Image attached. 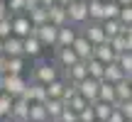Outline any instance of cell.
<instances>
[{"instance_id": "cell-1", "label": "cell", "mask_w": 132, "mask_h": 122, "mask_svg": "<svg viewBox=\"0 0 132 122\" xmlns=\"http://www.w3.org/2000/svg\"><path fill=\"white\" fill-rule=\"evenodd\" d=\"M59 66L54 64V61H42V59H37V64H34V81L37 83H44V85H49V83H54L56 78H61V73H59Z\"/></svg>"}, {"instance_id": "cell-2", "label": "cell", "mask_w": 132, "mask_h": 122, "mask_svg": "<svg viewBox=\"0 0 132 122\" xmlns=\"http://www.w3.org/2000/svg\"><path fill=\"white\" fill-rule=\"evenodd\" d=\"M66 12H69V22L73 24V27H78V29L88 22V3H86V0L71 3L69 7H66Z\"/></svg>"}, {"instance_id": "cell-3", "label": "cell", "mask_w": 132, "mask_h": 122, "mask_svg": "<svg viewBox=\"0 0 132 122\" xmlns=\"http://www.w3.org/2000/svg\"><path fill=\"white\" fill-rule=\"evenodd\" d=\"M81 34H83V37L88 39L93 47H98V44L108 42V37H105V29H103V22H86L83 27H81Z\"/></svg>"}, {"instance_id": "cell-4", "label": "cell", "mask_w": 132, "mask_h": 122, "mask_svg": "<svg viewBox=\"0 0 132 122\" xmlns=\"http://www.w3.org/2000/svg\"><path fill=\"white\" fill-rule=\"evenodd\" d=\"M12 34H15V37H20V39H27V37H32V34H34V24L29 22V17L24 12L12 15Z\"/></svg>"}, {"instance_id": "cell-5", "label": "cell", "mask_w": 132, "mask_h": 122, "mask_svg": "<svg viewBox=\"0 0 132 122\" xmlns=\"http://www.w3.org/2000/svg\"><path fill=\"white\" fill-rule=\"evenodd\" d=\"M34 37L44 44V47H56V39H59V27H54L52 22L42 24V27H34Z\"/></svg>"}, {"instance_id": "cell-6", "label": "cell", "mask_w": 132, "mask_h": 122, "mask_svg": "<svg viewBox=\"0 0 132 122\" xmlns=\"http://www.w3.org/2000/svg\"><path fill=\"white\" fill-rule=\"evenodd\" d=\"M27 85H29V81L24 76H5V93L10 98H22Z\"/></svg>"}, {"instance_id": "cell-7", "label": "cell", "mask_w": 132, "mask_h": 122, "mask_svg": "<svg viewBox=\"0 0 132 122\" xmlns=\"http://www.w3.org/2000/svg\"><path fill=\"white\" fill-rule=\"evenodd\" d=\"M22 98L29 100V103H47V100H49L47 85H44V83H37V81H32V83L27 85V90L22 93Z\"/></svg>"}, {"instance_id": "cell-8", "label": "cell", "mask_w": 132, "mask_h": 122, "mask_svg": "<svg viewBox=\"0 0 132 122\" xmlns=\"http://www.w3.org/2000/svg\"><path fill=\"white\" fill-rule=\"evenodd\" d=\"M81 29L73 27V24H66V27H59V39H56V47L54 49H66V47H73V42L78 39Z\"/></svg>"}, {"instance_id": "cell-9", "label": "cell", "mask_w": 132, "mask_h": 122, "mask_svg": "<svg viewBox=\"0 0 132 122\" xmlns=\"http://www.w3.org/2000/svg\"><path fill=\"white\" fill-rule=\"evenodd\" d=\"M76 88H78V93L83 95L88 103H95V100H98V93H100V81L86 78V81H81V83H76Z\"/></svg>"}, {"instance_id": "cell-10", "label": "cell", "mask_w": 132, "mask_h": 122, "mask_svg": "<svg viewBox=\"0 0 132 122\" xmlns=\"http://www.w3.org/2000/svg\"><path fill=\"white\" fill-rule=\"evenodd\" d=\"M54 51H56V59H54V64H56L61 71L71 68V66H76V64L81 61L78 56H76V51H73L71 47H66V49H54Z\"/></svg>"}, {"instance_id": "cell-11", "label": "cell", "mask_w": 132, "mask_h": 122, "mask_svg": "<svg viewBox=\"0 0 132 122\" xmlns=\"http://www.w3.org/2000/svg\"><path fill=\"white\" fill-rule=\"evenodd\" d=\"M64 78L69 81V83H81V81L88 78V61H78L76 66H71V68L64 71Z\"/></svg>"}, {"instance_id": "cell-12", "label": "cell", "mask_w": 132, "mask_h": 122, "mask_svg": "<svg viewBox=\"0 0 132 122\" xmlns=\"http://www.w3.org/2000/svg\"><path fill=\"white\" fill-rule=\"evenodd\" d=\"M71 49L76 51V56H78L81 61H90V59H93V49L95 47L83 37V34H78V39L73 42V47H71Z\"/></svg>"}, {"instance_id": "cell-13", "label": "cell", "mask_w": 132, "mask_h": 122, "mask_svg": "<svg viewBox=\"0 0 132 122\" xmlns=\"http://www.w3.org/2000/svg\"><path fill=\"white\" fill-rule=\"evenodd\" d=\"M93 59L103 61V64L108 66V64H115V61H118V54L113 51V47H110V42H103V44H98V47L93 49Z\"/></svg>"}, {"instance_id": "cell-14", "label": "cell", "mask_w": 132, "mask_h": 122, "mask_svg": "<svg viewBox=\"0 0 132 122\" xmlns=\"http://www.w3.org/2000/svg\"><path fill=\"white\" fill-rule=\"evenodd\" d=\"M49 22L54 24V27H66V24H71L69 22V12H66V7L64 5H52L49 7Z\"/></svg>"}, {"instance_id": "cell-15", "label": "cell", "mask_w": 132, "mask_h": 122, "mask_svg": "<svg viewBox=\"0 0 132 122\" xmlns=\"http://www.w3.org/2000/svg\"><path fill=\"white\" fill-rule=\"evenodd\" d=\"M29 108H32V103L24 98H15V105H12V112H10V117L17 120V122H24L29 120Z\"/></svg>"}, {"instance_id": "cell-16", "label": "cell", "mask_w": 132, "mask_h": 122, "mask_svg": "<svg viewBox=\"0 0 132 122\" xmlns=\"http://www.w3.org/2000/svg\"><path fill=\"white\" fill-rule=\"evenodd\" d=\"M5 56H24V39L15 37V34L5 39Z\"/></svg>"}, {"instance_id": "cell-17", "label": "cell", "mask_w": 132, "mask_h": 122, "mask_svg": "<svg viewBox=\"0 0 132 122\" xmlns=\"http://www.w3.org/2000/svg\"><path fill=\"white\" fill-rule=\"evenodd\" d=\"M66 85H69V81L64 78H56L54 83L47 85V93H49V100H64V93H66Z\"/></svg>"}, {"instance_id": "cell-18", "label": "cell", "mask_w": 132, "mask_h": 122, "mask_svg": "<svg viewBox=\"0 0 132 122\" xmlns=\"http://www.w3.org/2000/svg\"><path fill=\"white\" fill-rule=\"evenodd\" d=\"M42 51H44V44L39 42L34 34L24 39V56H29V59H39V56H42Z\"/></svg>"}, {"instance_id": "cell-19", "label": "cell", "mask_w": 132, "mask_h": 122, "mask_svg": "<svg viewBox=\"0 0 132 122\" xmlns=\"http://www.w3.org/2000/svg\"><path fill=\"white\" fill-rule=\"evenodd\" d=\"M105 20V3L103 0H90L88 3V22H103Z\"/></svg>"}, {"instance_id": "cell-20", "label": "cell", "mask_w": 132, "mask_h": 122, "mask_svg": "<svg viewBox=\"0 0 132 122\" xmlns=\"http://www.w3.org/2000/svg\"><path fill=\"white\" fill-rule=\"evenodd\" d=\"M98 100H103V103H110V105L118 103V95H115V83H110V81H100Z\"/></svg>"}, {"instance_id": "cell-21", "label": "cell", "mask_w": 132, "mask_h": 122, "mask_svg": "<svg viewBox=\"0 0 132 122\" xmlns=\"http://www.w3.org/2000/svg\"><path fill=\"white\" fill-rule=\"evenodd\" d=\"M47 112H49V120H54V122H59L61 120V115H64V110L69 108V105L64 103V100H47Z\"/></svg>"}, {"instance_id": "cell-22", "label": "cell", "mask_w": 132, "mask_h": 122, "mask_svg": "<svg viewBox=\"0 0 132 122\" xmlns=\"http://www.w3.org/2000/svg\"><path fill=\"white\" fill-rule=\"evenodd\" d=\"M27 17H29V22L34 24V27H42V24H47L49 22V7H34L32 12H27Z\"/></svg>"}, {"instance_id": "cell-23", "label": "cell", "mask_w": 132, "mask_h": 122, "mask_svg": "<svg viewBox=\"0 0 132 122\" xmlns=\"http://www.w3.org/2000/svg\"><path fill=\"white\" fill-rule=\"evenodd\" d=\"M103 29H105L108 42H110L113 37H118V34H125V24L120 22V20H105V22H103Z\"/></svg>"}, {"instance_id": "cell-24", "label": "cell", "mask_w": 132, "mask_h": 122, "mask_svg": "<svg viewBox=\"0 0 132 122\" xmlns=\"http://www.w3.org/2000/svg\"><path fill=\"white\" fill-rule=\"evenodd\" d=\"M88 78L93 81H105V64L98 59H90L88 61Z\"/></svg>"}, {"instance_id": "cell-25", "label": "cell", "mask_w": 132, "mask_h": 122, "mask_svg": "<svg viewBox=\"0 0 132 122\" xmlns=\"http://www.w3.org/2000/svg\"><path fill=\"white\" fill-rule=\"evenodd\" d=\"M122 78H127V73H125V71L118 66V61L105 66V81H110V83H120Z\"/></svg>"}, {"instance_id": "cell-26", "label": "cell", "mask_w": 132, "mask_h": 122, "mask_svg": "<svg viewBox=\"0 0 132 122\" xmlns=\"http://www.w3.org/2000/svg\"><path fill=\"white\" fill-rule=\"evenodd\" d=\"M90 105H93V110H95V120H103V122H108V117L115 110L110 103H103V100H95V103H90Z\"/></svg>"}, {"instance_id": "cell-27", "label": "cell", "mask_w": 132, "mask_h": 122, "mask_svg": "<svg viewBox=\"0 0 132 122\" xmlns=\"http://www.w3.org/2000/svg\"><path fill=\"white\" fill-rule=\"evenodd\" d=\"M115 95H118V103H125V100H132V85L127 78H122L120 83H115Z\"/></svg>"}, {"instance_id": "cell-28", "label": "cell", "mask_w": 132, "mask_h": 122, "mask_svg": "<svg viewBox=\"0 0 132 122\" xmlns=\"http://www.w3.org/2000/svg\"><path fill=\"white\" fill-rule=\"evenodd\" d=\"M29 120L32 122H47L49 120L47 105L44 103H32V108H29Z\"/></svg>"}, {"instance_id": "cell-29", "label": "cell", "mask_w": 132, "mask_h": 122, "mask_svg": "<svg viewBox=\"0 0 132 122\" xmlns=\"http://www.w3.org/2000/svg\"><path fill=\"white\" fill-rule=\"evenodd\" d=\"M27 56H7V76H22Z\"/></svg>"}, {"instance_id": "cell-30", "label": "cell", "mask_w": 132, "mask_h": 122, "mask_svg": "<svg viewBox=\"0 0 132 122\" xmlns=\"http://www.w3.org/2000/svg\"><path fill=\"white\" fill-rule=\"evenodd\" d=\"M110 47H113V51L118 54H125V51H132L130 49V42H127V37H125V34H118V37H113L110 39Z\"/></svg>"}, {"instance_id": "cell-31", "label": "cell", "mask_w": 132, "mask_h": 122, "mask_svg": "<svg viewBox=\"0 0 132 122\" xmlns=\"http://www.w3.org/2000/svg\"><path fill=\"white\" fill-rule=\"evenodd\" d=\"M12 105H15V98H10L7 93H0V120L10 117V112H12Z\"/></svg>"}, {"instance_id": "cell-32", "label": "cell", "mask_w": 132, "mask_h": 122, "mask_svg": "<svg viewBox=\"0 0 132 122\" xmlns=\"http://www.w3.org/2000/svg\"><path fill=\"white\" fill-rule=\"evenodd\" d=\"M88 105H90V103H88V100H86V98H83L81 93H76L73 98L69 100V108H71V110H76V112H81V110H86Z\"/></svg>"}, {"instance_id": "cell-33", "label": "cell", "mask_w": 132, "mask_h": 122, "mask_svg": "<svg viewBox=\"0 0 132 122\" xmlns=\"http://www.w3.org/2000/svg\"><path fill=\"white\" fill-rule=\"evenodd\" d=\"M118 66H120V68H122L127 76H132V51L120 54V56H118Z\"/></svg>"}, {"instance_id": "cell-34", "label": "cell", "mask_w": 132, "mask_h": 122, "mask_svg": "<svg viewBox=\"0 0 132 122\" xmlns=\"http://www.w3.org/2000/svg\"><path fill=\"white\" fill-rule=\"evenodd\" d=\"M120 10H122V7H120L115 0H113V3H105V20H120ZM105 20H103V22H105Z\"/></svg>"}, {"instance_id": "cell-35", "label": "cell", "mask_w": 132, "mask_h": 122, "mask_svg": "<svg viewBox=\"0 0 132 122\" xmlns=\"http://www.w3.org/2000/svg\"><path fill=\"white\" fill-rule=\"evenodd\" d=\"M12 37V15H10L7 20H0V39H10Z\"/></svg>"}, {"instance_id": "cell-36", "label": "cell", "mask_w": 132, "mask_h": 122, "mask_svg": "<svg viewBox=\"0 0 132 122\" xmlns=\"http://www.w3.org/2000/svg\"><path fill=\"white\" fill-rule=\"evenodd\" d=\"M78 122H95V110H93V105H88L86 110H81V112H78Z\"/></svg>"}, {"instance_id": "cell-37", "label": "cell", "mask_w": 132, "mask_h": 122, "mask_svg": "<svg viewBox=\"0 0 132 122\" xmlns=\"http://www.w3.org/2000/svg\"><path fill=\"white\" fill-rule=\"evenodd\" d=\"M113 108H115V110H122V115H125V117L132 120V100H125V103H115Z\"/></svg>"}, {"instance_id": "cell-38", "label": "cell", "mask_w": 132, "mask_h": 122, "mask_svg": "<svg viewBox=\"0 0 132 122\" xmlns=\"http://www.w3.org/2000/svg\"><path fill=\"white\" fill-rule=\"evenodd\" d=\"M7 7H10V12H12V15L24 12V0H7Z\"/></svg>"}, {"instance_id": "cell-39", "label": "cell", "mask_w": 132, "mask_h": 122, "mask_svg": "<svg viewBox=\"0 0 132 122\" xmlns=\"http://www.w3.org/2000/svg\"><path fill=\"white\" fill-rule=\"evenodd\" d=\"M120 22H122V24H132V5H127V7L120 10Z\"/></svg>"}, {"instance_id": "cell-40", "label": "cell", "mask_w": 132, "mask_h": 122, "mask_svg": "<svg viewBox=\"0 0 132 122\" xmlns=\"http://www.w3.org/2000/svg\"><path fill=\"white\" fill-rule=\"evenodd\" d=\"M59 122H78V112H76V110H71V108H66Z\"/></svg>"}, {"instance_id": "cell-41", "label": "cell", "mask_w": 132, "mask_h": 122, "mask_svg": "<svg viewBox=\"0 0 132 122\" xmlns=\"http://www.w3.org/2000/svg\"><path fill=\"white\" fill-rule=\"evenodd\" d=\"M108 122H127V117L122 115V110H113V115L108 117Z\"/></svg>"}, {"instance_id": "cell-42", "label": "cell", "mask_w": 132, "mask_h": 122, "mask_svg": "<svg viewBox=\"0 0 132 122\" xmlns=\"http://www.w3.org/2000/svg\"><path fill=\"white\" fill-rule=\"evenodd\" d=\"M34 7H39V0H24V15L32 12Z\"/></svg>"}, {"instance_id": "cell-43", "label": "cell", "mask_w": 132, "mask_h": 122, "mask_svg": "<svg viewBox=\"0 0 132 122\" xmlns=\"http://www.w3.org/2000/svg\"><path fill=\"white\" fill-rule=\"evenodd\" d=\"M10 15H12V12H10V7H7V3H0V20H7Z\"/></svg>"}, {"instance_id": "cell-44", "label": "cell", "mask_w": 132, "mask_h": 122, "mask_svg": "<svg viewBox=\"0 0 132 122\" xmlns=\"http://www.w3.org/2000/svg\"><path fill=\"white\" fill-rule=\"evenodd\" d=\"M0 73H3V76H7V56H5V54L0 56Z\"/></svg>"}, {"instance_id": "cell-45", "label": "cell", "mask_w": 132, "mask_h": 122, "mask_svg": "<svg viewBox=\"0 0 132 122\" xmlns=\"http://www.w3.org/2000/svg\"><path fill=\"white\" fill-rule=\"evenodd\" d=\"M125 37L130 42V49H132V24H125Z\"/></svg>"}, {"instance_id": "cell-46", "label": "cell", "mask_w": 132, "mask_h": 122, "mask_svg": "<svg viewBox=\"0 0 132 122\" xmlns=\"http://www.w3.org/2000/svg\"><path fill=\"white\" fill-rule=\"evenodd\" d=\"M39 5L42 7H52V5H56V0H39Z\"/></svg>"}, {"instance_id": "cell-47", "label": "cell", "mask_w": 132, "mask_h": 122, "mask_svg": "<svg viewBox=\"0 0 132 122\" xmlns=\"http://www.w3.org/2000/svg\"><path fill=\"white\" fill-rule=\"evenodd\" d=\"M115 3H118L120 7H127V5H132V0H115Z\"/></svg>"}, {"instance_id": "cell-48", "label": "cell", "mask_w": 132, "mask_h": 122, "mask_svg": "<svg viewBox=\"0 0 132 122\" xmlns=\"http://www.w3.org/2000/svg\"><path fill=\"white\" fill-rule=\"evenodd\" d=\"M0 93H5V76L0 73Z\"/></svg>"}, {"instance_id": "cell-49", "label": "cell", "mask_w": 132, "mask_h": 122, "mask_svg": "<svg viewBox=\"0 0 132 122\" xmlns=\"http://www.w3.org/2000/svg\"><path fill=\"white\" fill-rule=\"evenodd\" d=\"M56 3H59V5H64V7H69V5H71V3H76V0H56Z\"/></svg>"}, {"instance_id": "cell-50", "label": "cell", "mask_w": 132, "mask_h": 122, "mask_svg": "<svg viewBox=\"0 0 132 122\" xmlns=\"http://www.w3.org/2000/svg\"><path fill=\"white\" fill-rule=\"evenodd\" d=\"M3 54H5V42L0 39V56H3Z\"/></svg>"}, {"instance_id": "cell-51", "label": "cell", "mask_w": 132, "mask_h": 122, "mask_svg": "<svg viewBox=\"0 0 132 122\" xmlns=\"http://www.w3.org/2000/svg\"><path fill=\"white\" fill-rule=\"evenodd\" d=\"M0 122H17V120H12V117H5V120H0Z\"/></svg>"}, {"instance_id": "cell-52", "label": "cell", "mask_w": 132, "mask_h": 122, "mask_svg": "<svg viewBox=\"0 0 132 122\" xmlns=\"http://www.w3.org/2000/svg\"><path fill=\"white\" fill-rule=\"evenodd\" d=\"M127 81H130V85H132V76H127Z\"/></svg>"}, {"instance_id": "cell-53", "label": "cell", "mask_w": 132, "mask_h": 122, "mask_svg": "<svg viewBox=\"0 0 132 122\" xmlns=\"http://www.w3.org/2000/svg\"><path fill=\"white\" fill-rule=\"evenodd\" d=\"M103 3H113V0H103Z\"/></svg>"}, {"instance_id": "cell-54", "label": "cell", "mask_w": 132, "mask_h": 122, "mask_svg": "<svg viewBox=\"0 0 132 122\" xmlns=\"http://www.w3.org/2000/svg\"><path fill=\"white\" fill-rule=\"evenodd\" d=\"M0 3H7V0H0Z\"/></svg>"}, {"instance_id": "cell-55", "label": "cell", "mask_w": 132, "mask_h": 122, "mask_svg": "<svg viewBox=\"0 0 132 122\" xmlns=\"http://www.w3.org/2000/svg\"><path fill=\"white\" fill-rule=\"evenodd\" d=\"M95 122H103V120H95Z\"/></svg>"}, {"instance_id": "cell-56", "label": "cell", "mask_w": 132, "mask_h": 122, "mask_svg": "<svg viewBox=\"0 0 132 122\" xmlns=\"http://www.w3.org/2000/svg\"><path fill=\"white\" fill-rule=\"evenodd\" d=\"M24 122H32V120H24Z\"/></svg>"}, {"instance_id": "cell-57", "label": "cell", "mask_w": 132, "mask_h": 122, "mask_svg": "<svg viewBox=\"0 0 132 122\" xmlns=\"http://www.w3.org/2000/svg\"><path fill=\"white\" fill-rule=\"evenodd\" d=\"M47 122H54V120H47Z\"/></svg>"}, {"instance_id": "cell-58", "label": "cell", "mask_w": 132, "mask_h": 122, "mask_svg": "<svg viewBox=\"0 0 132 122\" xmlns=\"http://www.w3.org/2000/svg\"><path fill=\"white\" fill-rule=\"evenodd\" d=\"M86 3H90V0H86Z\"/></svg>"}, {"instance_id": "cell-59", "label": "cell", "mask_w": 132, "mask_h": 122, "mask_svg": "<svg viewBox=\"0 0 132 122\" xmlns=\"http://www.w3.org/2000/svg\"><path fill=\"white\" fill-rule=\"evenodd\" d=\"M127 122H132V120H127Z\"/></svg>"}]
</instances>
